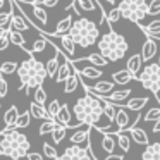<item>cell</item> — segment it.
Here are the masks:
<instances>
[{
    "mask_svg": "<svg viewBox=\"0 0 160 160\" xmlns=\"http://www.w3.org/2000/svg\"><path fill=\"white\" fill-rule=\"evenodd\" d=\"M72 112L79 124L98 129L100 128L102 115H105V103L93 97H90V95H84L79 100H76V103L72 107Z\"/></svg>",
    "mask_w": 160,
    "mask_h": 160,
    "instance_id": "6da1fadb",
    "label": "cell"
},
{
    "mask_svg": "<svg viewBox=\"0 0 160 160\" xmlns=\"http://www.w3.org/2000/svg\"><path fill=\"white\" fill-rule=\"evenodd\" d=\"M114 26L108 24V31L103 33L98 40L97 47L100 50V53L108 60V62H119L121 59H124V55L129 50V43L121 33H115Z\"/></svg>",
    "mask_w": 160,
    "mask_h": 160,
    "instance_id": "7a4b0ae2",
    "label": "cell"
},
{
    "mask_svg": "<svg viewBox=\"0 0 160 160\" xmlns=\"http://www.w3.org/2000/svg\"><path fill=\"white\" fill-rule=\"evenodd\" d=\"M18 76L21 81V88L19 90H31V88H40L43 84L47 78V67L42 60L35 59L33 55H29L26 60H22L19 64Z\"/></svg>",
    "mask_w": 160,
    "mask_h": 160,
    "instance_id": "3957f363",
    "label": "cell"
},
{
    "mask_svg": "<svg viewBox=\"0 0 160 160\" xmlns=\"http://www.w3.org/2000/svg\"><path fill=\"white\" fill-rule=\"evenodd\" d=\"M69 36L81 48H90V47H93L100 40V29H98V26L91 19L78 18L69 31Z\"/></svg>",
    "mask_w": 160,
    "mask_h": 160,
    "instance_id": "277c9868",
    "label": "cell"
},
{
    "mask_svg": "<svg viewBox=\"0 0 160 160\" xmlns=\"http://www.w3.org/2000/svg\"><path fill=\"white\" fill-rule=\"evenodd\" d=\"M29 139L18 129L5 136H0V150L5 157H11L12 160H19L29 155Z\"/></svg>",
    "mask_w": 160,
    "mask_h": 160,
    "instance_id": "5b68a950",
    "label": "cell"
},
{
    "mask_svg": "<svg viewBox=\"0 0 160 160\" xmlns=\"http://www.w3.org/2000/svg\"><path fill=\"white\" fill-rule=\"evenodd\" d=\"M119 9H121L122 18L139 26L148 14V2L146 0H121Z\"/></svg>",
    "mask_w": 160,
    "mask_h": 160,
    "instance_id": "8992f818",
    "label": "cell"
},
{
    "mask_svg": "<svg viewBox=\"0 0 160 160\" xmlns=\"http://www.w3.org/2000/svg\"><path fill=\"white\" fill-rule=\"evenodd\" d=\"M139 83L143 88L153 91L160 100V64H148L139 74Z\"/></svg>",
    "mask_w": 160,
    "mask_h": 160,
    "instance_id": "52a82bcc",
    "label": "cell"
},
{
    "mask_svg": "<svg viewBox=\"0 0 160 160\" xmlns=\"http://www.w3.org/2000/svg\"><path fill=\"white\" fill-rule=\"evenodd\" d=\"M59 160H95V157L91 153L90 146L83 148L79 145H71L69 148L64 150V153L60 155Z\"/></svg>",
    "mask_w": 160,
    "mask_h": 160,
    "instance_id": "ba28073f",
    "label": "cell"
},
{
    "mask_svg": "<svg viewBox=\"0 0 160 160\" xmlns=\"http://www.w3.org/2000/svg\"><path fill=\"white\" fill-rule=\"evenodd\" d=\"M12 12H14V16H12V21H11V29L12 31H26V29L31 28V24L28 22V18H26V14H21L18 9V5H16V2L12 0Z\"/></svg>",
    "mask_w": 160,
    "mask_h": 160,
    "instance_id": "9c48e42d",
    "label": "cell"
},
{
    "mask_svg": "<svg viewBox=\"0 0 160 160\" xmlns=\"http://www.w3.org/2000/svg\"><path fill=\"white\" fill-rule=\"evenodd\" d=\"M74 21H72V16H66L64 19H60L59 22H57V28L53 33H48L50 36H59V38H62V36L69 35L71 28H72Z\"/></svg>",
    "mask_w": 160,
    "mask_h": 160,
    "instance_id": "30bf717a",
    "label": "cell"
},
{
    "mask_svg": "<svg viewBox=\"0 0 160 160\" xmlns=\"http://www.w3.org/2000/svg\"><path fill=\"white\" fill-rule=\"evenodd\" d=\"M141 64H143V59H141V53H136V55H131L128 59V64H126V69L134 76L136 81H139V72H141Z\"/></svg>",
    "mask_w": 160,
    "mask_h": 160,
    "instance_id": "8fae6325",
    "label": "cell"
},
{
    "mask_svg": "<svg viewBox=\"0 0 160 160\" xmlns=\"http://www.w3.org/2000/svg\"><path fill=\"white\" fill-rule=\"evenodd\" d=\"M74 72H76V69H74V66L71 64V60H64V62L60 64L59 71H57L55 81H57V83H66V81L69 79Z\"/></svg>",
    "mask_w": 160,
    "mask_h": 160,
    "instance_id": "7c38bea8",
    "label": "cell"
},
{
    "mask_svg": "<svg viewBox=\"0 0 160 160\" xmlns=\"http://www.w3.org/2000/svg\"><path fill=\"white\" fill-rule=\"evenodd\" d=\"M157 50H158V47H157L155 38H148L145 43H143V47H141V59H143V62L152 60L153 57L157 55Z\"/></svg>",
    "mask_w": 160,
    "mask_h": 160,
    "instance_id": "4fadbf2b",
    "label": "cell"
},
{
    "mask_svg": "<svg viewBox=\"0 0 160 160\" xmlns=\"http://www.w3.org/2000/svg\"><path fill=\"white\" fill-rule=\"evenodd\" d=\"M86 86V84H84ZM91 91H95V93L102 95V97H108V95L112 93V91H115V83H110V81H98V83L91 84V86H88Z\"/></svg>",
    "mask_w": 160,
    "mask_h": 160,
    "instance_id": "5bb4252c",
    "label": "cell"
},
{
    "mask_svg": "<svg viewBox=\"0 0 160 160\" xmlns=\"http://www.w3.org/2000/svg\"><path fill=\"white\" fill-rule=\"evenodd\" d=\"M131 115L128 114V110L126 108H119L117 110V117H115V128L119 129V132H122V129L124 128H131Z\"/></svg>",
    "mask_w": 160,
    "mask_h": 160,
    "instance_id": "9a60e30c",
    "label": "cell"
},
{
    "mask_svg": "<svg viewBox=\"0 0 160 160\" xmlns=\"http://www.w3.org/2000/svg\"><path fill=\"white\" fill-rule=\"evenodd\" d=\"M141 160H160V143H150L141 153Z\"/></svg>",
    "mask_w": 160,
    "mask_h": 160,
    "instance_id": "2e32d148",
    "label": "cell"
},
{
    "mask_svg": "<svg viewBox=\"0 0 160 160\" xmlns=\"http://www.w3.org/2000/svg\"><path fill=\"white\" fill-rule=\"evenodd\" d=\"M90 139V126H84V128H78V131L74 134H71L69 141L72 145H81V143H86Z\"/></svg>",
    "mask_w": 160,
    "mask_h": 160,
    "instance_id": "e0dca14e",
    "label": "cell"
},
{
    "mask_svg": "<svg viewBox=\"0 0 160 160\" xmlns=\"http://www.w3.org/2000/svg\"><path fill=\"white\" fill-rule=\"evenodd\" d=\"M33 18L35 19H31L33 21V24L38 28V24L40 26H43V24H47V21H48V14H47V11L43 7H40V5H33Z\"/></svg>",
    "mask_w": 160,
    "mask_h": 160,
    "instance_id": "ac0fdd59",
    "label": "cell"
},
{
    "mask_svg": "<svg viewBox=\"0 0 160 160\" xmlns=\"http://www.w3.org/2000/svg\"><path fill=\"white\" fill-rule=\"evenodd\" d=\"M112 79H114V83H115V84L126 86L128 83H131V81L134 79V76H132V74L129 72L128 69H121V71H117V72L112 74Z\"/></svg>",
    "mask_w": 160,
    "mask_h": 160,
    "instance_id": "d6986e66",
    "label": "cell"
},
{
    "mask_svg": "<svg viewBox=\"0 0 160 160\" xmlns=\"http://www.w3.org/2000/svg\"><path fill=\"white\" fill-rule=\"evenodd\" d=\"M55 122H57L59 126H64V128H67V129L71 128V112H69V105H67V103L62 105V108H60L59 115L55 117Z\"/></svg>",
    "mask_w": 160,
    "mask_h": 160,
    "instance_id": "ffe728a7",
    "label": "cell"
},
{
    "mask_svg": "<svg viewBox=\"0 0 160 160\" xmlns=\"http://www.w3.org/2000/svg\"><path fill=\"white\" fill-rule=\"evenodd\" d=\"M19 110L16 105H11L7 112L4 114V122H5V128H16V122H18V117H19Z\"/></svg>",
    "mask_w": 160,
    "mask_h": 160,
    "instance_id": "44dd1931",
    "label": "cell"
},
{
    "mask_svg": "<svg viewBox=\"0 0 160 160\" xmlns=\"http://www.w3.org/2000/svg\"><path fill=\"white\" fill-rule=\"evenodd\" d=\"M131 136H132V139H134L138 145H143V146H148L150 145V139H148V134H146V131L143 128H132L131 129Z\"/></svg>",
    "mask_w": 160,
    "mask_h": 160,
    "instance_id": "7402d4cb",
    "label": "cell"
},
{
    "mask_svg": "<svg viewBox=\"0 0 160 160\" xmlns=\"http://www.w3.org/2000/svg\"><path fill=\"white\" fill-rule=\"evenodd\" d=\"M141 31H145V35H148L150 38H160V19H155L153 22H150L148 26L139 24Z\"/></svg>",
    "mask_w": 160,
    "mask_h": 160,
    "instance_id": "603a6c76",
    "label": "cell"
},
{
    "mask_svg": "<svg viewBox=\"0 0 160 160\" xmlns=\"http://www.w3.org/2000/svg\"><path fill=\"white\" fill-rule=\"evenodd\" d=\"M29 114H31V117H35V119H45V121H52V119H50V115H48V110H47L45 107H42V105L35 103V102H33L31 107H29Z\"/></svg>",
    "mask_w": 160,
    "mask_h": 160,
    "instance_id": "cb8c5ba5",
    "label": "cell"
},
{
    "mask_svg": "<svg viewBox=\"0 0 160 160\" xmlns=\"http://www.w3.org/2000/svg\"><path fill=\"white\" fill-rule=\"evenodd\" d=\"M74 69L79 71L83 78H91V79H97V78L102 76V71L98 69V67H95V66H83V67H74Z\"/></svg>",
    "mask_w": 160,
    "mask_h": 160,
    "instance_id": "d4e9b609",
    "label": "cell"
},
{
    "mask_svg": "<svg viewBox=\"0 0 160 160\" xmlns=\"http://www.w3.org/2000/svg\"><path fill=\"white\" fill-rule=\"evenodd\" d=\"M115 146H117V138H114L112 134H103V138H102V148H103L108 155L114 153Z\"/></svg>",
    "mask_w": 160,
    "mask_h": 160,
    "instance_id": "484cf974",
    "label": "cell"
},
{
    "mask_svg": "<svg viewBox=\"0 0 160 160\" xmlns=\"http://www.w3.org/2000/svg\"><path fill=\"white\" fill-rule=\"evenodd\" d=\"M148 103V98L146 97H138V98H131V100H128V103H126V107H128V110H141L145 105Z\"/></svg>",
    "mask_w": 160,
    "mask_h": 160,
    "instance_id": "4316f807",
    "label": "cell"
},
{
    "mask_svg": "<svg viewBox=\"0 0 160 160\" xmlns=\"http://www.w3.org/2000/svg\"><path fill=\"white\" fill-rule=\"evenodd\" d=\"M86 60L91 64V66H95V67H103V66H107V64H108V60L105 59L100 52H98V53H90Z\"/></svg>",
    "mask_w": 160,
    "mask_h": 160,
    "instance_id": "83f0119b",
    "label": "cell"
},
{
    "mask_svg": "<svg viewBox=\"0 0 160 160\" xmlns=\"http://www.w3.org/2000/svg\"><path fill=\"white\" fill-rule=\"evenodd\" d=\"M9 40H11V43L21 47V48H24V50L28 48V47H26V40H24V36H22V33H19V31H11V33H9Z\"/></svg>",
    "mask_w": 160,
    "mask_h": 160,
    "instance_id": "f1b7e54d",
    "label": "cell"
},
{
    "mask_svg": "<svg viewBox=\"0 0 160 160\" xmlns=\"http://www.w3.org/2000/svg\"><path fill=\"white\" fill-rule=\"evenodd\" d=\"M76 2H78V5H79V9L84 12H93V11H97V9H100L95 0H76ZM100 16H102V12H100Z\"/></svg>",
    "mask_w": 160,
    "mask_h": 160,
    "instance_id": "f546056e",
    "label": "cell"
},
{
    "mask_svg": "<svg viewBox=\"0 0 160 160\" xmlns=\"http://www.w3.org/2000/svg\"><path fill=\"white\" fill-rule=\"evenodd\" d=\"M117 146H121L122 152H129L131 150V138L124 132H119L117 134Z\"/></svg>",
    "mask_w": 160,
    "mask_h": 160,
    "instance_id": "4dcf8cb0",
    "label": "cell"
},
{
    "mask_svg": "<svg viewBox=\"0 0 160 160\" xmlns=\"http://www.w3.org/2000/svg\"><path fill=\"white\" fill-rule=\"evenodd\" d=\"M78 84H79V76H78V72H74L72 76L66 81V88H64V91H66V93H74L76 88H78Z\"/></svg>",
    "mask_w": 160,
    "mask_h": 160,
    "instance_id": "1f68e13d",
    "label": "cell"
},
{
    "mask_svg": "<svg viewBox=\"0 0 160 160\" xmlns=\"http://www.w3.org/2000/svg\"><path fill=\"white\" fill-rule=\"evenodd\" d=\"M143 121L145 122H158L160 121V107H153L143 115Z\"/></svg>",
    "mask_w": 160,
    "mask_h": 160,
    "instance_id": "d6a6232c",
    "label": "cell"
},
{
    "mask_svg": "<svg viewBox=\"0 0 160 160\" xmlns=\"http://www.w3.org/2000/svg\"><path fill=\"white\" fill-rule=\"evenodd\" d=\"M18 69H19V64L14 62V60L4 62L2 66H0V72L2 74H14V72H18Z\"/></svg>",
    "mask_w": 160,
    "mask_h": 160,
    "instance_id": "836d02e7",
    "label": "cell"
},
{
    "mask_svg": "<svg viewBox=\"0 0 160 160\" xmlns=\"http://www.w3.org/2000/svg\"><path fill=\"white\" fill-rule=\"evenodd\" d=\"M29 122H31V114H29V110H28V112H22V114L18 117L16 129H24V128H28Z\"/></svg>",
    "mask_w": 160,
    "mask_h": 160,
    "instance_id": "e575fe53",
    "label": "cell"
},
{
    "mask_svg": "<svg viewBox=\"0 0 160 160\" xmlns=\"http://www.w3.org/2000/svg\"><path fill=\"white\" fill-rule=\"evenodd\" d=\"M43 155L47 157L48 160H59V153H57V150L53 148L50 143H43Z\"/></svg>",
    "mask_w": 160,
    "mask_h": 160,
    "instance_id": "d590c367",
    "label": "cell"
},
{
    "mask_svg": "<svg viewBox=\"0 0 160 160\" xmlns=\"http://www.w3.org/2000/svg\"><path fill=\"white\" fill-rule=\"evenodd\" d=\"M60 108H62V105L59 103V100H52V102L48 103L47 110H48V115H50V119H52V121H55V117L59 115Z\"/></svg>",
    "mask_w": 160,
    "mask_h": 160,
    "instance_id": "8d00e7d4",
    "label": "cell"
},
{
    "mask_svg": "<svg viewBox=\"0 0 160 160\" xmlns=\"http://www.w3.org/2000/svg\"><path fill=\"white\" fill-rule=\"evenodd\" d=\"M66 132H67V128H64V126H59V124H57L55 129H53V132H52L53 143H60V141H62V139L66 138Z\"/></svg>",
    "mask_w": 160,
    "mask_h": 160,
    "instance_id": "74e56055",
    "label": "cell"
},
{
    "mask_svg": "<svg viewBox=\"0 0 160 160\" xmlns=\"http://www.w3.org/2000/svg\"><path fill=\"white\" fill-rule=\"evenodd\" d=\"M117 110H119V108L115 107V105H112V103H108V102H105V115L108 117L110 124H114V122H115V117H117Z\"/></svg>",
    "mask_w": 160,
    "mask_h": 160,
    "instance_id": "f35d334b",
    "label": "cell"
},
{
    "mask_svg": "<svg viewBox=\"0 0 160 160\" xmlns=\"http://www.w3.org/2000/svg\"><path fill=\"white\" fill-rule=\"evenodd\" d=\"M121 18H122V14H121V9H119V7H114V9H112V11L107 14V22H108L110 26H114L115 22H117L119 19H121Z\"/></svg>",
    "mask_w": 160,
    "mask_h": 160,
    "instance_id": "ab89813d",
    "label": "cell"
},
{
    "mask_svg": "<svg viewBox=\"0 0 160 160\" xmlns=\"http://www.w3.org/2000/svg\"><path fill=\"white\" fill-rule=\"evenodd\" d=\"M47 47H48V40L43 38V36H42V38H38L35 43H33L31 52H33V53H36V52H43V50H45Z\"/></svg>",
    "mask_w": 160,
    "mask_h": 160,
    "instance_id": "60d3db41",
    "label": "cell"
},
{
    "mask_svg": "<svg viewBox=\"0 0 160 160\" xmlns=\"http://www.w3.org/2000/svg\"><path fill=\"white\" fill-rule=\"evenodd\" d=\"M55 126H57L55 121H45L42 126H40V131H38V132H40L42 136H45V134H48V132H53Z\"/></svg>",
    "mask_w": 160,
    "mask_h": 160,
    "instance_id": "b9f144b4",
    "label": "cell"
},
{
    "mask_svg": "<svg viewBox=\"0 0 160 160\" xmlns=\"http://www.w3.org/2000/svg\"><path fill=\"white\" fill-rule=\"evenodd\" d=\"M45 102H47V91L43 90L42 86L36 88L35 90V103L42 105V107H45Z\"/></svg>",
    "mask_w": 160,
    "mask_h": 160,
    "instance_id": "7bdbcfd3",
    "label": "cell"
},
{
    "mask_svg": "<svg viewBox=\"0 0 160 160\" xmlns=\"http://www.w3.org/2000/svg\"><path fill=\"white\" fill-rule=\"evenodd\" d=\"M148 14L150 16L160 14V0H150L148 2Z\"/></svg>",
    "mask_w": 160,
    "mask_h": 160,
    "instance_id": "ee69618b",
    "label": "cell"
},
{
    "mask_svg": "<svg viewBox=\"0 0 160 160\" xmlns=\"http://www.w3.org/2000/svg\"><path fill=\"white\" fill-rule=\"evenodd\" d=\"M7 90H9V84H7V81L2 78V79H0V98L7 97Z\"/></svg>",
    "mask_w": 160,
    "mask_h": 160,
    "instance_id": "f6af8a7d",
    "label": "cell"
},
{
    "mask_svg": "<svg viewBox=\"0 0 160 160\" xmlns=\"http://www.w3.org/2000/svg\"><path fill=\"white\" fill-rule=\"evenodd\" d=\"M9 43H11V40H9V35H7V36H4V38H0V52L7 48Z\"/></svg>",
    "mask_w": 160,
    "mask_h": 160,
    "instance_id": "bcb514c9",
    "label": "cell"
},
{
    "mask_svg": "<svg viewBox=\"0 0 160 160\" xmlns=\"http://www.w3.org/2000/svg\"><path fill=\"white\" fill-rule=\"evenodd\" d=\"M26 158H28V160H45L40 153H35V152H29V155L26 157Z\"/></svg>",
    "mask_w": 160,
    "mask_h": 160,
    "instance_id": "7dc6e473",
    "label": "cell"
},
{
    "mask_svg": "<svg viewBox=\"0 0 160 160\" xmlns=\"http://www.w3.org/2000/svg\"><path fill=\"white\" fill-rule=\"evenodd\" d=\"M103 160H124V155H117V153H112V155L105 157Z\"/></svg>",
    "mask_w": 160,
    "mask_h": 160,
    "instance_id": "c3c4849f",
    "label": "cell"
},
{
    "mask_svg": "<svg viewBox=\"0 0 160 160\" xmlns=\"http://www.w3.org/2000/svg\"><path fill=\"white\" fill-rule=\"evenodd\" d=\"M57 4H59V0H45V2H43L45 7H55Z\"/></svg>",
    "mask_w": 160,
    "mask_h": 160,
    "instance_id": "681fc988",
    "label": "cell"
},
{
    "mask_svg": "<svg viewBox=\"0 0 160 160\" xmlns=\"http://www.w3.org/2000/svg\"><path fill=\"white\" fill-rule=\"evenodd\" d=\"M11 31H12L11 28H0V38H4V36H7Z\"/></svg>",
    "mask_w": 160,
    "mask_h": 160,
    "instance_id": "f907efd6",
    "label": "cell"
},
{
    "mask_svg": "<svg viewBox=\"0 0 160 160\" xmlns=\"http://www.w3.org/2000/svg\"><path fill=\"white\" fill-rule=\"evenodd\" d=\"M152 131H153V132H160V121L153 124V129H152Z\"/></svg>",
    "mask_w": 160,
    "mask_h": 160,
    "instance_id": "816d5d0a",
    "label": "cell"
},
{
    "mask_svg": "<svg viewBox=\"0 0 160 160\" xmlns=\"http://www.w3.org/2000/svg\"><path fill=\"white\" fill-rule=\"evenodd\" d=\"M43 2H45V0H33L31 5H43Z\"/></svg>",
    "mask_w": 160,
    "mask_h": 160,
    "instance_id": "f5cc1de1",
    "label": "cell"
},
{
    "mask_svg": "<svg viewBox=\"0 0 160 160\" xmlns=\"http://www.w3.org/2000/svg\"><path fill=\"white\" fill-rule=\"evenodd\" d=\"M5 2H7V0H0V9L4 7V4H5Z\"/></svg>",
    "mask_w": 160,
    "mask_h": 160,
    "instance_id": "db71d44e",
    "label": "cell"
},
{
    "mask_svg": "<svg viewBox=\"0 0 160 160\" xmlns=\"http://www.w3.org/2000/svg\"><path fill=\"white\" fill-rule=\"evenodd\" d=\"M2 155H4V153H2V150H0V157H2Z\"/></svg>",
    "mask_w": 160,
    "mask_h": 160,
    "instance_id": "11a10c76",
    "label": "cell"
},
{
    "mask_svg": "<svg viewBox=\"0 0 160 160\" xmlns=\"http://www.w3.org/2000/svg\"><path fill=\"white\" fill-rule=\"evenodd\" d=\"M21 2H22V0H21ZM24 2H28V0H24ZM29 2H33V0H29Z\"/></svg>",
    "mask_w": 160,
    "mask_h": 160,
    "instance_id": "9f6ffc18",
    "label": "cell"
},
{
    "mask_svg": "<svg viewBox=\"0 0 160 160\" xmlns=\"http://www.w3.org/2000/svg\"><path fill=\"white\" fill-rule=\"evenodd\" d=\"M0 79H2V72H0Z\"/></svg>",
    "mask_w": 160,
    "mask_h": 160,
    "instance_id": "6f0895ef",
    "label": "cell"
},
{
    "mask_svg": "<svg viewBox=\"0 0 160 160\" xmlns=\"http://www.w3.org/2000/svg\"><path fill=\"white\" fill-rule=\"evenodd\" d=\"M158 64H160V57H158Z\"/></svg>",
    "mask_w": 160,
    "mask_h": 160,
    "instance_id": "680465c9",
    "label": "cell"
}]
</instances>
